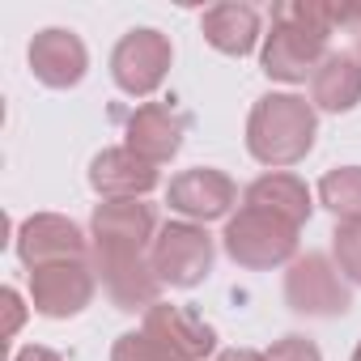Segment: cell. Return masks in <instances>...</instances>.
Returning a JSON list of instances; mask_svg holds the SVG:
<instances>
[{"label":"cell","mask_w":361,"mask_h":361,"mask_svg":"<svg viewBox=\"0 0 361 361\" xmlns=\"http://www.w3.org/2000/svg\"><path fill=\"white\" fill-rule=\"evenodd\" d=\"M13 361H64L56 348H43V344H26V348H18V357Z\"/></svg>","instance_id":"cell-24"},{"label":"cell","mask_w":361,"mask_h":361,"mask_svg":"<svg viewBox=\"0 0 361 361\" xmlns=\"http://www.w3.org/2000/svg\"><path fill=\"white\" fill-rule=\"evenodd\" d=\"M98 272L90 264H51L30 272V302L43 319H73L94 302Z\"/></svg>","instance_id":"cell-10"},{"label":"cell","mask_w":361,"mask_h":361,"mask_svg":"<svg viewBox=\"0 0 361 361\" xmlns=\"http://www.w3.org/2000/svg\"><path fill=\"white\" fill-rule=\"evenodd\" d=\"M226 255L243 268H281V264H293L298 259V226L272 217V213H259V209H238L230 221H226Z\"/></svg>","instance_id":"cell-2"},{"label":"cell","mask_w":361,"mask_h":361,"mask_svg":"<svg viewBox=\"0 0 361 361\" xmlns=\"http://www.w3.org/2000/svg\"><path fill=\"white\" fill-rule=\"evenodd\" d=\"M183 361H188V357H183Z\"/></svg>","instance_id":"cell-28"},{"label":"cell","mask_w":361,"mask_h":361,"mask_svg":"<svg viewBox=\"0 0 361 361\" xmlns=\"http://www.w3.org/2000/svg\"><path fill=\"white\" fill-rule=\"evenodd\" d=\"M327 35L293 22L289 13L272 9V35H264V51H259V68L272 81L298 85L306 77H314V68L327 60Z\"/></svg>","instance_id":"cell-4"},{"label":"cell","mask_w":361,"mask_h":361,"mask_svg":"<svg viewBox=\"0 0 361 361\" xmlns=\"http://www.w3.org/2000/svg\"><path fill=\"white\" fill-rule=\"evenodd\" d=\"M18 255L30 272H39L51 264H85L90 243L77 221H68L60 213H35L18 230Z\"/></svg>","instance_id":"cell-9"},{"label":"cell","mask_w":361,"mask_h":361,"mask_svg":"<svg viewBox=\"0 0 361 361\" xmlns=\"http://www.w3.org/2000/svg\"><path fill=\"white\" fill-rule=\"evenodd\" d=\"M30 68H35V77L47 90H73V85H81V77L90 68V51H85V43L73 30L51 26V30L35 35V43H30Z\"/></svg>","instance_id":"cell-12"},{"label":"cell","mask_w":361,"mask_h":361,"mask_svg":"<svg viewBox=\"0 0 361 361\" xmlns=\"http://www.w3.org/2000/svg\"><path fill=\"white\" fill-rule=\"evenodd\" d=\"M331 255L340 276H348L353 285H361V221H340L331 234Z\"/></svg>","instance_id":"cell-20"},{"label":"cell","mask_w":361,"mask_h":361,"mask_svg":"<svg viewBox=\"0 0 361 361\" xmlns=\"http://www.w3.org/2000/svg\"><path fill=\"white\" fill-rule=\"evenodd\" d=\"M243 204L247 209H259V213H272V217H281V221H289V226H306L310 221V188L302 183L298 174H289V170H272V174H259L255 183L247 188V196H243Z\"/></svg>","instance_id":"cell-16"},{"label":"cell","mask_w":361,"mask_h":361,"mask_svg":"<svg viewBox=\"0 0 361 361\" xmlns=\"http://www.w3.org/2000/svg\"><path fill=\"white\" fill-rule=\"evenodd\" d=\"M264 357H268V361H323L319 344H314V340H306V336H298V331H289V336L272 340V348H268Z\"/></svg>","instance_id":"cell-22"},{"label":"cell","mask_w":361,"mask_h":361,"mask_svg":"<svg viewBox=\"0 0 361 361\" xmlns=\"http://www.w3.org/2000/svg\"><path fill=\"white\" fill-rule=\"evenodd\" d=\"M357 64H361V39H357Z\"/></svg>","instance_id":"cell-27"},{"label":"cell","mask_w":361,"mask_h":361,"mask_svg":"<svg viewBox=\"0 0 361 361\" xmlns=\"http://www.w3.org/2000/svg\"><path fill=\"white\" fill-rule=\"evenodd\" d=\"M361 102V64L348 51H331L310 77V106L344 115Z\"/></svg>","instance_id":"cell-17"},{"label":"cell","mask_w":361,"mask_h":361,"mask_svg":"<svg viewBox=\"0 0 361 361\" xmlns=\"http://www.w3.org/2000/svg\"><path fill=\"white\" fill-rule=\"evenodd\" d=\"M200 30H204L209 47H217L221 56H251L255 43H259V13L251 5H234V0H226V5L204 9Z\"/></svg>","instance_id":"cell-18"},{"label":"cell","mask_w":361,"mask_h":361,"mask_svg":"<svg viewBox=\"0 0 361 361\" xmlns=\"http://www.w3.org/2000/svg\"><path fill=\"white\" fill-rule=\"evenodd\" d=\"M166 204L183 217V221H221L230 217V209L238 204V188L226 170H213V166H196V170H183L170 178L166 188Z\"/></svg>","instance_id":"cell-7"},{"label":"cell","mask_w":361,"mask_h":361,"mask_svg":"<svg viewBox=\"0 0 361 361\" xmlns=\"http://www.w3.org/2000/svg\"><path fill=\"white\" fill-rule=\"evenodd\" d=\"M94 272L119 310H153L157 306L161 281L145 255H98L94 251Z\"/></svg>","instance_id":"cell-11"},{"label":"cell","mask_w":361,"mask_h":361,"mask_svg":"<svg viewBox=\"0 0 361 361\" xmlns=\"http://www.w3.org/2000/svg\"><path fill=\"white\" fill-rule=\"evenodd\" d=\"M285 302L298 310V314H310V319H336L353 306V293L340 276V268L319 255V251H306L289 264L285 272Z\"/></svg>","instance_id":"cell-5"},{"label":"cell","mask_w":361,"mask_h":361,"mask_svg":"<svg viewBox=\"0 0 361 361\" xmlns=\"http://www.w3.org/2000/svg\"><path fill=\"white\" fill-rule=\"evenodd\" d=\"M111 361H183V357L170 353L166 344H157L149 331H128V336H119V340H115Z\"/></svg>","instance_id":"cell-21"},{"label":"cell","mask_w":361,"mask_h":361,"mask_svg":"<svg viewBox=\"0 0 361 361\" xmlns=\"http://www.w3.org/2000/svg\"><path fill=\"white\" fill-rule=\"evenodd\" d=\"M319 200L340 221H361V166H340L319 178Z\"/></svg>","instance_id":"cell-19"},{"label":"cell","mask_w":361,"mask_h":361,"mask_svg":"<svg viewBox=\"0 0 361 361\" xmlns=\"http://www.w3.org/2000/svg\"><path fill=\"white\" fill-rule=\"evenodd\" d=\"M217 361H268L264 353H255V348H226Z\"/></svg>","instance_id":"cell-25"},{"label":"cell","mask_w":361,"mask_h":361,"mask_svg":"<svg viewBox=\"0 0 361 361\" xmlns=\"http://www.w3.org/2000/svg\"><path fill=\"white\" fill-rule=\"evenodd\" d=\"M0 302H5V314H9V323H5V336H13L18 327H22V298H18V289H5V293H0Z\"/></svg>","instance_id":"cell-23"},{"label":"cell","mask_w":361,"mask_h":361,"mask_svg":"<svg viewBox=\"0 0 361 361\" xmlns=\"http://www.w3.org/2000/svg\"><path fill=\"white\" fill-rule=\"evenodd\" d=\"M353 361H361V344H357V348H353Z\"/></svg>","instance_id":"cell-26"},{"label":"cell","mask_w":361,"mask_h":361,"mask_svg":"<svg viewBox=\"0 0 361 361\" xmlns=\"http://www.w3.org/2000/svg\"><path fill=\"white\" fill-rule=\"evenodd\" d=\"M90 234L98 255H145L157 238V213L145 200H106L94 209Z\"/></svg>","instance_id":"cell-8"},{"label":"cell","mask_w":361,"mask_h":361,"mask_svg":"<svg viewBox=\"0 0 361 361\" xmlns=\"http://www.w3.org/2000/svg\"><path fill=\"white\" fill-rule=\"evenodd\" d=\"M128 149L136 157H145L149 166H161L178 153V145H183V115H174L170 106L161 102H145L128 115Z\"/></svg>","instance_id":"cell-15"},{"label":"cell","mask_w":361,"mask_h":361,"mask_svg":"<svg viewBox=\"0 0 361 361\" xmlns=\"http://www.w3.org/2000/svg\"><path fill=\"white\" fill-rule=\"evenodd\" d=\"M314 106L298 94H264L247 119V149L264 166H298L314 149Z\"/></svg>","instance_id":"cell-1"},{"label":"cell","mask_w":361,"mask_h":361,"mask_svg":"<svg viewBox=\"0 0 361 361\" xmlns=\"http://www.w3.org/2000/svg\"><path fill=\"white\" fill-rule=\"evenodd\" d=\"M145 331L157 344H166L170 353L188 357V361H204L217 348V331L200 314H192L183 306H166V302H157L153 310H145Z\"/></svg>","instance_id":"cell-14"},{"label":"cell","mask_w":361,"mask_h":361,"mask_svg":"<svg viewBox=\"0 0 361 361\" xmlns=\"http://www.w3.org/2000/svg\"><path fill=\"white\" fill-rule=\"evenodd\" d=\"M170 60H174V51L161 30H128L111 51V77L123 94L149 98L166 81Z\"/></svg>","instance_id":"cell-6"},{"label":"cell","mask_w":361,"mask_h":361,"mask_svg":"<svg viewBox=\"0 0 361 361\" xmlns=\"http://www.w3.org/2000/svg\"><path fill=\"white\" fill-rule=\"evenodd\" d=\"M90 188L106 200H145L157 188V166L136 157L128 145L123 149H102L90 161Z\"/></svg>","instance_id":"cell-13"},{"label":"cell","mask_w":361,"mask_h":361,"mask_svg":"<svg viewBox=\"0 0 361 361\" xmlns=\"http://www.w3.org/2000/svg\"><path fill=\"white\" fill-rule=\"evenodd\" d=\"M149 264L161 285L196 289L213 272V238L196 221H166L149 247Z\"/></svg>","instance_id":"cell-3"}]
</instances>
